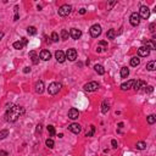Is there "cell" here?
<instances>
[{"mask_svg":"<svg viewBox=\"0 0 156 156\" xmlns=\"http://www.w3.org/2000/svg\"><path fill=\"white\" fill-rule=\"evenodd\" d=\"M129 76V70L127 67H122L121 68V77L122 78H127Z\"/></svg>","mask_w":156,"mask_h":156,"instance_id":"cell-25","label":"cell"},{"mask_svg":"<svg viewBox=\"0 0 156 156\" xmlns=\"http://www.w3.org/2000/svg\"><path fill=\"white\" fill-rule=\"evenodd\" d=\"M149 54H150V50L145 46H140L138 49V55L141 56V57H146V56H149Z\"/></svg>","mask_w":156,"mask_h":156,"instance_id":"cell-19","label":"cell"},{"mask_svg":"<svg viewBox=\"0 0 156 156\" xmlns=\"http://www.w3.org/2000/svg\"><path fill=\"white\" fill-rule=\"evenodd\" d=\"M83 89L85 92H95L99 89V84H98V82H89V83L84 84Z\"/></svg>","mask_w":156,"mask_h":156,"instance_id":"cell-5","label":"cell"},{"mask_svg":"<svg viewBox=\"0 0 156 156\" xmlns=\"http://www.w3.org/2000/svg\"><path fill=\"white\" fill-rule=\"evenodd\" d=\"M94 133H95V126H90V129H89L88 132L85 133V137H93L94 135Z\"/></svg>","mask_w":156,"mask_h":156,"instance_id":"cell-30","label":"cell"},{"mask_svg":"<svg viewBox=\"0 0 156 156\" xmlns=\"http://www.w3.org/2000/svg\"><path fill=\"white\" fill-rule=\"evenodd\" d=\"M68 36H70V33H68L67 29H62V31H61V39L62 40H67Z\"/></svg>","mask_w":156,"mask_h":156,"instance_id":"cell-29","label":"cell"},{"mask_svg":"<svg viewBox=\"0 0 156 156\" xmlns=\"http://www.w3.org/2000/svg\"><path fill=\"white\" fill-rule=\"evenodd\" d=\"M45 144H46V146H48L49 149H52L54 148V145H55V143H54V140L52 139H46L45 140Z\"/></svg>","mask_w":156,"mask_h":156,"instance_id":"cell-32","label":"cell"},{"mask_svg":"<svg viewBox=\"0 0 156 156\" xmlns=\"http://www.w3.org/2000/svg\"><path fill=\"white\" fill-rule=\"evenodd\" d=\"M0 156H8V152L3 151V150H0Z\"/></svg>","mask_w":156,"mask_h":156,"instance_id":"cell-44","label":"cell"},{"mask_svg":"<svg viewBox=\"0 0 156 156\" xmlns=\"http://www.w3.org/2000/svg\"><path fill=\"white\" fill-rule=\"evenodd\" d=\"M144 90L146 93H152V92H154V87H152V85H148V87H145Z\"/></svg>","mask_w":156,"mask_h":156,"instance_id":"cell-37","label":"cell"},{"mask_svg":"<svg viewBox=\"0 0 156 156\" xmlns=\"http://www.w3.org/2000/svg\"><path fill=\"white\" fill-rule=\"evenodd\" d=\"M66 59H68L70 61H74L77 59V51L76 49H68L66 52Z\"/></svg>","mask_w":156,"mask_h":156,"instance_id":"cell-11","label":"cell"},{"mask_svg":"<svg viewBox=\"0 0 156 156\" xmlns=\"http://www.w3.org/2000/svg\"><path fill=\"white\" fill-rule=\"evenodd\" d=\"M146 87V83L145 82H143V80H134V84H133V89L135 90V92H139L141 88H145Z\"/></svg>","mask_w":156,"mask_h":156,"instance_id":"cell-12","label":"cell"},{"mask_svg":"<svg viewBox=\"0 0 156 156\" xmlns=\"http://www.w3.org/2000/svg\"><path fill=\"white\" fill-rule=\"evenodd\" d=\"M48 132H49V134H50L51 137H54V135H55V127L51 126V124L48 126Z\"/></svg>","mask_w":156,"mask_h":156,"instance_id":"cell-34","label":"cell"},{"mask_svg":"<svg viewBox=\"0 0 156 156\" xmlns=\"http://www.w3.org/2000/svg\"><path fill=\"white\" fill-rule=\"evenodd\" d=\"M71 11H72V6H71V5H68V4H65V5H62V6L59 9V15L62 16V17L68 16V15L71 13Z\"/></svg>","mask_w":156,"mask_h":156,"instance_id":"cell-3","label":"cell"},{"mask_svg":"<svg viewBox=\"0 0 156 156\" xmlns=\"http://www.w3.org/2000/svg\"><path fill=\"white\" fill-rule=\"evenodd\" d=\"M89 32H90V36L93 38H98V37L101 34V27L100 24H93L90 29H89Z\"/></svg>","mask_w":156,"mask_h":156,"instance_id":"cell-4","label":"cell"},{"mask_svg":"<svg viewBox=\"0 0 156 156\" xmlns=\"http://www.w3.org/2000/svg\"><path fill=\"white\" fill-rule=\"evenodd\" d=\"M68 129H70L72 133H74V134H79L80 131H82V127H80L78 123H72V124L68 126Z\"/></svg>","mask_w":156,"mask_h":156,"instance_id":"cell-14","label":"cell"},{"mask_svg":"<svg viewBox=\"0 0 156 156\" xmlns=\"http://www.w3.org/2000/svg\"><path fill=\"white\" fill-rule=\"evenodd\" d=\"M155 68H156V62L155 61H150V62L146 65V70H148V71H154Z\"/></svg>","mask_w":156,"mask_h":156,"instance_id":"cell-28","label":"cell"},{"mask_svg":"<svg viewBox=\"0 0 156 156\" xmlns=\"http://www.w3.org/2000/svg\"><path fill=\"white\" fill-rule=\"evenodd\" d=\"M29 57L32 59V62L34 65H38V62H39V57H38V55H37V52L34 51V50H32V51L29 52Z\"/></svg>","mask_w":156,"mask_h":156,"instance_id":"cell-21","label":"cell"},{"mask_svg":"<svg viewBox=\"0 0 156 156\" xmlns=\"http://www.w3.org/2000/svg\"><path fill=\"white\" fill-rule=\"evenodd\" d=\"M140 64V59L139 57H132V59H131V66H133V67H137V66H138V65Z\"/></svg>","mask_w":156,"mask_h":156,"instance_id":"cell-26","label":"cell"},{"mask_svg":"<svg viewBox=\"0 0 156 156\" xmlns=\"http://www.w3.org/2000/svg\"><path fill=\"white\" fill-rule=\"evenodd\" d=\"M55 57H56V60H57V62L62 64V62H65V60H66V54H65L62 50H57V51L55 52Z\"/></svg>","mask_w":156,"mask_h":156,"instance_id":"cell-13","label":"cell"},{"mask_svg":"<svg viewBox=\"0 0 156 156\" xmlns=\"http://www.w3.org/2000/svg\"><path fill=\"white\" fill-rule=\"evenodd\" d=\"M108 110H110V105H108L107 100H104L103 101V105H101V112L103 113H107Z\"/></svg>","mask_w":156,"mask_h":156,"instance_id":"cell-22","label":"cell"},{"mask_svg":"<svg viewBox=\"0 0 156 156\" xmlns=\"http://www.w3.org/2000/svg\"><path fill=\"white\" fill-rule=\"evenodd\" d=\"M118 127H120V128H122V127H123V123H122V122H121V123H118Z\"/></svg>","mask_w":156,"mask_h":156,"instance_id":"cell-47","label":"cell"},{"mask_svg":"<svg viewBox=\"0 0 156 156\" xmlns=\"http://www.w3.org/2000/svg\"><path fill=\"white\" fill-rule=\"evenodd\" d=\"M39 57L44 61H49L50 59H51V54H50L49 50H42L40 54H39Z\"/></svg>","mask_w":156,"mask_h":156,"instance_id":"cell-16","label":"cell"},{"mask_svg":"<svg viewBox=\"0 0 156 156\" xmlns=\"http://www.w3.org/2000/svg\"><path fill=\"white\" fill-rule=\"evenodd\" d=\"M116 4H117V1H116V0H115V1H111V3H108L107 8H108V9H111L112 6H113V5H116Z\"/></svg>","mask_w":156,"mask_h":156,"instance_id":"cell-40","label":"cell"},{"mask_svg":"<svg viewBox=\"0 0 156 156\" xmlns=\"http://www.w3.org/2000/svg\"><path fill=\"white\" fill-rule=\"evenodd\" d=\"M94 70H95V72L98 74H104L105 73V68L101 66V65H95L94 66Z\"/></svg>","mask_w":156,"mask_h":156,"instance_id":"cell-24","label":"cell"},{"mask_svg":"<svg viewBox=\"0 0 156 156\" xmlns=\"http://www.w3.org/2000/svg\"><path fill=\"white\" fill-rule=\"evenodd\" d=\"M42 127H43V126H42L40 123L38 124V126H37V133H40V132H42V129H43Z\"/></svg>","mask_w":156,"mask_h":156,"instance_id":"cell-41","label":"cell"},{"mask_svg":"<svg viewBox=\"0 0 156 156\" xmlns=\"http://www.w3.org/2000/svg\"><path fill=\"white\" fill-rule=\"evenodd\" d=\"M129 22H131V24L134 26V27L140 23V17H139V15H138V12H133L132 15H131V17H129Z\"/></svg>","mask_w":156,"mask_h":156,"instance_id":"cell-8","label":"cell"},{"mask_svg":"<svg viewBox=\"0 0 156 156\" xmlns=\"http://www.w3.org/2000/svg\"><path fill=\"white\" fill-rule=\"evenodd\" d=\"M51 40L54 42V43L59 42V34H57L56 32H52V33H51Z\"/></svg>","mask_w":156,"mask_h":156,"instance_id":"cell-36","label":"cell"},{"mask_svg":"<svg viewBox=\"0 0 156 156\" xmlns=\"http://www.w3.org/2000/svg\"><path fill=\"white\" fill-rule=\"evenodd\" d=\"M139 17H141V18H144V20H146V18H149V16H150V10H149L148 6H140V10H139Z\"/></svg>","mask_w":156,"mask_h":156,"instance_id":"cell-6","label":"cell"},{"mask_svg":"<svg viewBox=\"0 0 156 156\" xmlns=\"http://www.w3.org/2000/svg\"><path fill=\"white\" fill-rule=\"evenodd\" d=\"M79 117V112L78 110L74 107H72L70 111H68V118H71V120H77Z\"/></svg>","mask_w":156,"mask_h":156,"instance_id":"cell-17","label":"cell"},{"mask_svg":"<svg viewBox=\"0 0 156 156\" xmlns=\"http://www.w3.org/2000/svg\"><path fill=\"white\" fill-rule=\"evenodd\" d=\"M34 89H36V93L42 94V93L44 92V82H43V80H38V82L34 84Z\"/></svg>","mask_w":156,"mask_h":156,"instance_id":"cell-15","label":"cell"},{"mask_svg":"<svg viewBox=\"0 0 156 156\" xmlns=\"http://www.w3.org/2000/svg\"><path fill=\"white\" fill-rule=\"evenodd\" d=\"M135 148L138 149V150H144V149L146 148V143H145V141H138L135 144Z\"/></svg>","mask_w":156,"mask_h":156,"instance_id":"cell-27","label":"cell"},{"mask_svg":"<svg viewBox=\"0 0 156 156\" xmlns=\"http://www.w3.org/2000/svg\"><path fill=\"white\" fill-rule=\"evenodd\" d=\"M106 49H107V43L105 40H101L100 43H99V45L96 46V51L101 52V51H104V50H106Z\"/></svg>","mask_w":156,"mask_h":156,"instance_id":"cell-20","label":"cell"},{"mask_svg":"<svg viewBox=\"0 0 156 156\" xmlns=\"http://www.w3.org/2000/svg\"><path fill=\"white\" fill-rule=\"evenodd\" d=\"M28 43V40L26 39V38H22V39H20L18 42H15L13 43V48L16 49V50H21V49L24 48V45Z\"/></svg>","mask_w":156,"mask_h":156,"instance_id":"cell-9","label":"cell"},{"mask_svg":"<svg viewBox=\"0 0 156 156\" xmlns=\"http://www.w3.org/2000/svg\"><path fill=\"white\" fill-rule=\"evenodd\" d=\"M155 40L156 39H151V40H149V39H143V46H145V48H148L149 50H155L156 49V43H155Z\"/></svg>","mask_w":156,"mask_h":156,"instance_id":"cell-7","label":"cell"},{"mask_svg":"<svg viewBox=\"0 0 156 156\" xmlns=\"http://www.w3.org/2000/svg\"><path fill=\"white\" fill-rule=\"evenodd\" d=\"M150 32L155 33V22H152V23L150 24Z\"/></svg>","mask_w":156,"mask_h":156,"instance_id":"cell-38","label":"cell"},{"mask_svg":"<svg viewBox=\"0 0 156 156\" xmlns=\"http://www.w3.org/2000/svg\"><path fill=\"white\" fill-rule=\"evenodd\" d=\"M80 36H82V31H80V29H77V28H72V29L70 31V37H71L72 39H74V40L79 39Z\"/></svg>","mask_w":156,"mask_h":156,"instance_id":"cell-10","label":"cell"},{"mask_svg":"<svg viewBox=\"0 0 156 156\" xmlns=\"http://www.w3.org/2000/svg\"><path fill=\"white\" fill-rule=\"evenodd\" d=\"M133 84H134V79L127 80V82L121 84V89H122V90H129L131 88H133Z\"/></svg>","mask_w":156,"mask_h":156,"instance_id":"cell-18","label":"cell"},{"mask_svg":"<svg viewBox=\"0 0 156 156\" xmlns=\"http://www.w3.org/2000/svg\"><path fill=\"white\" fill-rule=\"evenodd\" d=\"M27 32H28V34H31V36H34V34L37 33V28L33 27V26H31V27L27 28Z\"/></svg>","mask_w":156,"mask_h":156,"instance_id":"cell-31","label":"cell"},{"mask_svg":"<svg viewBox=\"0 0 156 156\" xmlns=\"http://www.w3.org/2000/svg\"><path fill=\"white\" fill-rule=\"evenodd\" d=\"M8 135H9V131H8V129H4V131H1V132H0V139H4V138H6Z\"/></svg>","mask_w":156,"mask_h":156,"instance_id":"cell-35","label":"cell"},{"mask_svg":"<svg viewBox=\"0 0 156 156\" xmlns=\"http://www.w3.org/2000/svg\"><path fill=\"white\" fill-rule=\"evenodd\" d=\"M111 145H112V148L117 149V141H116L115 139H112V140H111Z\"/></svg>","mask_w":156,"mask_h":156,"instance_id":"cell-39","label":"cell"},{"mask_svg":"<svg viewBox=\"0 0 156 156\" xmlns=\"http://www.w3.org/2000/svg\"><path fill=\"white\" fill-rule=\"evenodd\" d=\"M116 36H117V33L115 29H110V31L106 33V38H107V39H115Z\"/></svg>","mask_w":156,"mask_h":156,"instance_id":"cell-23","label":"cell"},{"mask_svg":"<svg viewBox=\"0 0 156 156\" xmlns=\"http://www.w3.org/2000/svg\"><path fill=\"white\" fill-rule=\"evenodd\" d=\"M23 72H24V73L31 72V67H24V68H23Z\"/></svg>","mask_w":156,"mask_h":156,"instance_id":"cell-42","label":"cell"},{"mask_svg":"<svg viewBox=\"0 0 156 156\" xmlns=\"http://www.w3.org/2000/svg\"><path fill=\"white\" fill-rule=\"evenodd\" d=\"M61 88H62V84L61 83H59V82H52V83L49 84L48 93L50 95H56V94L61 90Z\"/></svg>","mask_w":156,"mask_h":156,"instance_id":"cell-2","label":"cell"},{"mask_svg":"<svg viewBox=\"0 0 156 156\" xmlns=\"http://www.w3.org/2000/svg\"><path fill=\"white\" fill-rule=\"evenodd\" d=\"M85 12H87V10H85V9H80V10H79V13H80V15H84Z\"/></svg>","mask_w":156,"mask_h":156,"instance_id":"cell-45","label":"cell"},{"mask_svg":"<svg viewBox=\"0 0 156 156\" xmlns=\"http://www.w3.org/2000/svg\"><path fill=\"white\" fill-rule=\"evenodd\" d=\"M24 113V108L22 106H11V107L8 108V112L5 113V120L8 121V122H16L18 120V117L21 115H23Z\"/></svg>","mask_w":156,"mask_h":156,"instance_id":"cell-1","label":"cell"},{"mask_svg":"<svg viewBox=\"0 0 156 156\" xmlns=\"http://www.w3.org/2000/svg\"><path fill=\"white\" fill-rule=\"evenodd\" d=\"M155 122H156L155 115H150V116H148V123H149V124H154Z\"/></svg>","mask_w":156,"mask_h":156,"instance_id":"cell-33","label":"cell"},{"mask_svg":"<svg viewBox=\"0 0 156 156\" xmlns=\"http://www.w3.org/2000/svg\"><path fill=\"white\" fill-rule=\"evenodd\" d=\"M3 37H4V33H3V32H0V40L3 39Z\"/></svg>","mask_w":156,"mask_h":156,"instance_id":"cell-46","label":"cell"},{"mask_svg":"<svg viewBox=\"0 0 156 156\" xmlns=\"http://www.w3.org/2000/svg\"><path fill=\"white\" fill-rule=\"evenodd\" d=\"M18 18H20V16H18V12H16V13H15V16H13V21H17Z\"/></svg>","mask_w":156,"mask_h":156,"instance_id":"cell-43","label":"cell"}]
</instances>
